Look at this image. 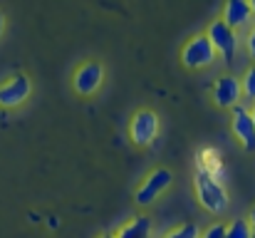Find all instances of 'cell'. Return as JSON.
<instances>
[{"instance_id":"obj_17","label":"cell","mask_w":255,"mask_h":238,"mask_svg":"<svg viewBox=\"0 0 255 238\" xmlns=\"http://www.w3.org/2000/svg\"><path fill=\"white\" fill-rule=\"evenodd\" d=\"M248 52H251V57L255 60V27L251 30V35H248Z\"/></svg>"},{"instance_id":"obj_8","label":"cell","mask_w":255,"mask_h":238,"mask_svg":"<svg viewBox=\"0 0 255 238\" xmlns=\"http://www.w3.org/2000/svg\"><path fill=\"white\" fill-rule=\"evenodd\" d=\"M233 134L241 139V144L248 149V152H255V122L253 114L248 109H243L241 104L233 109Z\"/></svg>"},{"instance_id":"obj_21","label":"cell","mask_w":255,"mask_h":238,"mask_svg":"<svg viewBox=\"0 0 255 238\" xmlns=\"http://www.w3.org/2000/svg\"><path fill=\"white\" fill-rule=\"evenodd\" d=\"M251 10H253V15H255V0H253V2H251Z\"/></svg>"},{"instance_id":"obj_2","label":"cell","mask_w":255,"mask_h":238,"mask_svg":"<svg viewBox=\"0 0 255 238\" xmlns=\"http://www.w3.org/2000/svg\"><path fill=\"white\" fill-rule=\"evenodd\" d=\"M216 47L213 42L208 40V35H196L186 42L183 52H181V60L188 70H201V67H208L213 60H216Z\"/></svg>"},{"instance_id":"obj_1","label":"cell","mask_w":255,"mask_h":238,"mask_svg":"<svg viewBox=\"0 0 255 238\" xmlns=\"http://www.w3.org/2000/svg\"><path fill=\"white\" fill-rule=\"evenodd\" d=\"M193 184H196V196H198V201L206 211L223 214L228 209V194H226V186H223L221 179H216V176L198 169Z\"/></svg>"},{"instance_id":"obj_16","label":"cell","mask_w":255,"mask_h":238,"mask_svg":"<svg viewBox=\"0 0 255 238\" xmlns=\"http://www.w3.org/2000/svg\"><path fill=\"white\" fill-rule=\"evenodd\" d=\"M203 238H226V226H223V224H213V226L203 234Z\"/></svg>"},{"instance_id":"obj_5","label":"cell","mask_w":255,"mask_h":238,"mask_svg":"<svg viewBox=\"0 0 255 238\" xmlns=\"http://www.w3.org/2000/svg\"><path fill=\"white\" fill-rule=\"evenodd\" d=\"M171 181H173V174H171L169 169H156V171H151V174L146 176V181H144V184L139 186V191H136V204H139V206L154 204L171 186Z\"/></svg>"},{"instance_id":"obj_9","label":"cell","mask_w":255,"mask_h":238,"mask_svg":"<svg viewBox=\"0 0 255 238\" xmlns=\"http://www.w3.org/2000/svg\"><path fill=\"white\" fill-rule=\"evenodd\" d=\"M104 79V67L99 62H85L75 72V89L80 94H94Z\"/></svg>"},{"instance_id":"obj_13","label":"cell","mask_w":255,"mask_h":238,"mask_svg":"<svg viewBox=\"0 0 255 238\" xmlns=\"http://www.w3.org/2000/svg\"><path fill=\"white\" fill-rule=\"evenodd\" d=\"M226 238H253V229L251 221L246 219H236L226 226Z\"/></svg>"},{"instance_id":"obj_6","label":"cell","mask_w":255,"mask_h":238,"mask_svg":"<svg viewBox=\"0 0 255 238\" xmlns=\"http://www.w3.org/2000/svg\"><path fill=\"white\" fill-rule=\"evenodd\" d=\"M30 89H32V84H30V79L25 75L10 77L7 82L0 84V107H17V104H22L30 97Z\"/></svg>"},{"instance_id":"obj_14","label":"cell","mask_w":255,"mask_h":238,"mask_svg":"<svg viewBox=\"0 0 255 238\" xmlns=\"http://www.w3.org/2000/svg\"><path fill=\"white\" fill-rule=\"evenodd\" d=\"M241 87H243V94L248 97V99H255V65L246 72V77L241 82Z\"/></svg>"},{"instance_id":"obj_3","label":"cell","mask_w":255,"mask_h":238,"mask_svg":"<svg viewBox=\"0 0 255 238\" xmlns=\"http://www.w3.org/2000/svg\"><path fill=\"white\" fill-rule=\"evenodd\" d=\"M206 35H208V40L213 42L216 52H218L226 62H233V57H236V52H238V35H236V30H233L231 25H226L223 17H221V20H213V22H211V27H208Z\"/></svg>"},{"instance_id":"obj_10","label":"cell","mask_w":255,"mask_h":238,"mask_svg":"<svg viewBox=\"0 0 255 238\" xmlns=\"http://www.w3.org/2000/svg\"><path fill=\"white\" fill-rule=\"evenodd\" d=\"M251 17H253L251 2H246V0H231V2H226L223 22H226V25H231L233 30H236V27H243Z\"/></svg>"},{"instance_id":"obj_22","label":"cell","mask_w":255,"mask_h":238,"mask_svg":"<svg viewBox=\"0 0 255 238\" xmlns=\"http://www.w3.org/2000/svg\"><path fill=\"white\" fill-rule=\"evenodd\" d=\"M251 114H253V122H255V107H253V112H251Z\"/></svg>"},{"instance_id":"obj_12","label":"cell","mask_w":255,"mask_h":238,"mask_svg":"<svg viewBox=\"0 0 255 238\" xmlns=\"http://www.w3.org/2000/svg\"><path fill=\"white\" fill-rule=\"evenodd\" d=\"M198 169L223 181V161H221L216 149H203V152H198Z\"/></svg>"},{"instance_id":"obj_18","label":"cell","mask_w":255,"mask_h":238,"mask_svg":"<svg viewBox=\"0 0 255 238\" xmlns=\"http://www.w3.org/2000/svg\"><path fill=\"white\" fill-rule=\"evenodd\" d=\"M251 229H253V236H255V209H253V214H251Z\"/></svg>"},{"instance_id":"obj_20","label":"cell","mask_w":255,"mask_h":238,"mask_svg":"<svg viewBox=\"0 0 255 238\" xmlns=\"http://www.w3.org/2000/svg\"><path fill=\"white\" fill-rule=\"evenodd\" d=\"M99 238H117V236H112V234H104V236H99Z\"/></svg>"},{"instance_id":"obj_19","label":"cell","mask_w":255,"mask_h":238,"mask_svg":"<svg viewBox=\"0 0 255 238\" xmlns=\"http://www.w3.org/2000/svg\"><path fill=\"white\" fill-rule=\"evenodd\" d=\"M2 27H5V17L0 15V32H2Z\"/></svg>"},{"instance_id":"obj_7","label":"cell","mask_w":255,"mask_h":238,"mask_svg":"<svg viewBox=\"0 0 255 238\" xmlns=\"http://www.w3.org/2000/svg\"><path fill=\"white\" fill-rule=\"evenodd\" d=\"M241 94H243V87L233 75L221 77L213 87V99L221 109H236L238 102H241Z\"/></svg>"},{"instance_id":"obj_23","label":"cell","mask_w":255,"mask_h":238,"mask_svg":"<svg viewBox=\"0 0 255 238\" xmlns=\"http://www.w3.org/2000/svg\"><path fill=\"white\" fill-rule=\"evenodd\" d=\"M253 238H255V236H253Z\"/></svg>"},{"instance_id":"obj_11","label":"cell","mask_w":255,"mask_h":238,"mask_svg":"<svg viewBox=\"0 0 255 238\" xmlns=\"http://www.w3.org/2000/svg\"><path fill=\"white\" fill-rule=\"evenodd\" d=\"M117 238H151V219L149 216H136L129 224L119 229Z\"/></svg>"},{"instance_id":"obj_15","label":"cell","mask_w":255,"mask_h":238,"mask_svg":"<svg viewBox=\"0 0 255 238\" xmlns=\"http://www.w3.org/2000/svg\"><path fill=\"white\" fill-rule=\"evenodd\" d=\"M166 238H198V229L193 224H183V226L173 229Z\"/></svg>"},{"instance_id":"obj_4","label":"cell","mask_w":255,"mask_h":238,"mask_svg":"<svg viewBox=\"0 0 255 238\" xmlns=\"http://www.w3.org/2000/svg\"><path fill=\"white\" fill-rule=\"evenodd\" d=\"M129 134H131V142L139 144V147H149L156 134H159V117L156 112L151 109H141L134 114L131 124H129Z\"/></svg>"}]
</instances>
